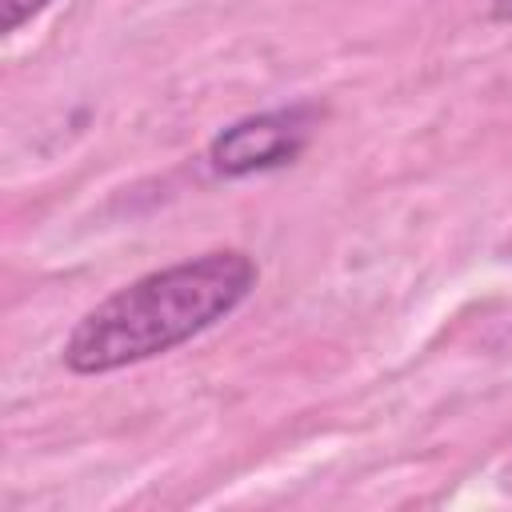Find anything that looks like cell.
Instances as JSON below:
<instances>
[{"label": "cell", "mask_w": 512, "mask_h": 512, "mask_svg": "<svg viewBox=\"0 0 512 512\" xmlns=\"http://www.w3.org/2000/svg\"><path fill=\"white\" fill-rule=\"evenodd\" d=\"M256 280L260 268L240 248H216L148 272L80 316L64 340V364L76 376H104L164 356L232 316Z\"/></svg>", "instance_id": "1"}, {"label": "cell", "mask_w": 512, "mask_h": 512, "mask_svg": "<svg viewBox=\"0 0 512 512\" xmlns=\"http://www.w3.org/2000/svg\"><path fill=\"white\" fill-rule=\"evenodd\" d=\"M312 128H316V108H308V104L244 116L212 136L208 164L220 176H252V172L280 168L304 152Z\"/></svg>", "instance_id": "2"}, {"label": "cell", "mask_w": 512, "mask_h": 512, "mask_svg": "<svg viewBox=\"0 0 512 512\" xmlns=\"http://www.w3.org/2000/svg\"><path fill=\"white\" fill-rule=\"evenodd\" d=\"M52 0H4V32H20L32 16H40Z\"/></svg>", "instance_id": "3"}, {"label": "cell", "mask_w": 512, "mask_h": 512, "mask_svg": "<svg viewBox=\"0 0 512 512\" xmlns=\"http://www.w3.org/2000/svg\"><path fill=\"white\" fill-rule=\"evenodd\" d=\"M488 12L504 24H512V0H488Z\"/></svg>", "instance_id": "4"}, {"label": "cell", "mask_w": 512, "mask_h": 512, "mask_svg": "<svg viewBox=\"0 0 512 512\" xmlns=\"http://www.w3.org/2000/svg\"><path fill=\"white\" fill-rule=\"evenodd\" d=\"M504 488H508V492H512V464H508V468H504Z\"/></svg>", "instance_id": "5"}, {"label": "cell", "mask_w": 512, "mask_h": 512, "mask_svg": "<svg viewBox=\"0 0 512 512\" xmlns=\"http://www.w3.org/2000/svg\"><path fill=\"white\" fill-rule=\"evenodd\" d=\"M504 252H508V260H512V240H508V244H504Z\"/></svg>", "instance_id": "6"}]
</instances>
